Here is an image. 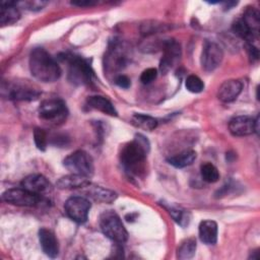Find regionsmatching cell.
Segmentation results:
<instances>
[{
	"label": "cell",
	"mask_w": 260,
	"mask_h": 260,
	"mask_svg": "<svg viewBox=\"0 0 260 260\" xmlns=\"http://www.w3.org/2000/svg\"><path fill=\"white\" fill-rule=\"evenodd\" d=\"M17 5H21L24 9L30 11H38L43 9V7L47 4L45 1H23V2H16Z\"/></svg>",
	"instance_id": "f546056e"
},
{
	"label": "cell",
	"mask_w": 260,
	"mask_h": 260,
	"mask_svg": "<svg viewBox=\"0 0 260 260\" xmlns=\"http://www.w3.org/2000/svg\"><path fill=\"white\" fill-rule=\"evenodd\" d=\"M31 75L42 82H54L61 76V68L56 60L43 48H35L29 55Z\"/></svg>",
	"instance_id": "6da1fadb"
},
{
	"label": "cell",
	"mask_w": 260,
	"mask_h": 260,
	"mask_svg": "<svg viewBox=\"0 0 260 260\" xmlns=\"http://www.w3.org/2000/svg\"><path fill=\"white\" fill-rule=\"evenodd\" d=\"M38 113L40 118L44 121L59 123L66 118L68 110L63 100L55 98L43 101L39 107Z\"/></svg>",
	"instance_id": "8992f818"
},
{
	"label": "cell",
	"mask_w": 260,
	"mask_h": 260,
	"mask_svg": "<svg viewBox=\"0 0 260 260\" xmlns=\"http://www.w3.org/2000/svg\"><path fill=\"white\" fill-rule=\"evenodd\" d=\"M64 167L72 174L90 177L93 174L92 157L84 150H75L63 160Z\"/></svg>",
	"instance_id": "5b68a950"
},
{
	"label": "cell",
	"mask_w": 260,
	"mask_h": 260,
	"mask_svg": "<svg viewBox=\"0 0 260 260\" xmlns=\"http://www.w3.org/2000/svg\"><path fill=\"white\" fill-rule=\"evenodd\" d=\"M100 226L104 235L115 243L122 244L127 241L128 233L119 217V215L112 211H105L100 216Z\"/></svg>",
	"instance_id": "277c9868"
},
{
	"label": "cell",
	"mask_w": 260,
	"mask_h": 260,
	"mask_svg": "<svg viewBox=\"0 0 260 260\" xmlns=\"http://www.w3.org/2000/svg\"><path fill=\"white\" fill-rule=\"evenodd\" d=\"M89 183H90V181H89L88 177L71 173L69 175L61 177L57 181L56 186L59 189L71 190V189H82Z\"/></svg>",
	"instance_id": "ac0fdd59"
},
{
	"label": "cell",
	"mask_w": 260,
	"mask_h": 260,
	"mask_svg": "<svg viewBox=\"0 0 260 260\" xmlns=\"http://www.w3.org/2000/svg\"><path fill=\"white\" fill-rule=\"evenodd\" d=\"M164 207L168 210V212L170 213V215L173 217V219L179 223L181 226H185L186 224H188L189 220H190V216H189V212L186 210H183L179 207L176 206H171V205H167V204H162Z\"/></svg>",
	"instance_id": "484cf974"
},
{
	"label": "cell",
	"mask_w": 260,
	"mask_h": 260,
	"mask_svg": "<svg viewBox=\"0 0 260 260\" xmlns=\"http://www.w3.org/2000/svg\"><path fill=\"white\" fill-rule=\"evenodd\" d=\"M223 58V52L221 48L214 42L205 41L201 53V65L202 68L211 72L215 70L221 63Z\"/></svg>",
	"instance_id": "30bf717a"
},
{
	"label": "cell",
	"mask_w": 260,
	"mask_h": 260,
	"mask_svg": "<svg viewBox=\"0 0 260 260\" xmlns=\"http://www.w3.org/2000/svg\"><path fill=\"white\" fill-rule=\"evenodd\" d=\"M131 123L137 127L141 128L143 130L151 131L156 128L157 126V120L149 115L145 114H134L131 118Z\"/></svg>",
	"instance_id": "603a6c76"
},
{
	"label": "cell",
	"mask_w": 260,
	"mask_h": 260,
	"mask_svg": "<svg viewBox=\"0 0 260 260\" xmlns=\"http://www.w3.org/2000/svg\"><path fill=\"white\" fill-rule=\"evenodd\" d=\"M246 48H247L249 57H250L253 61L258 60V58H259V51H258V49H257L252 43H247V44H246Z\"/></svg>",
	"instance_id": "d6a6232c"
},
{
	"label": "cell",
	"mask_w": 260,
	"mask_h": 260,
	"mask_svg": "<svg viewBox=\"0 0 260 260\" xmlns=\"http://www.w3.org/2000/svg\"><path fill=\"white\" fill-rule=\"evenodd\" d=\"M90 207L91 204L88 199L82 196H71L64 205L67 216L77 223H83L87 220Z\"/></svg>",
	"instance_id": "ba28073f"
},
{
	"label": "cell",
	"mask_w": 260,
	"mask_h": 260,
	"mask_svg": "<svg viewBox=\"0 0 260 260\" xmlns=\"http://www.w3.org/2000/svg\"><path fill=\"white\" fill-rule=\"evenodd\" d=\"M200 173L202 179L207 183H215L219 179L218 170L211 162H205L201 165Z\"/></svg>",
	"instance_id": "4316f807"
},
{
	"label": "cell",
	"mask_w": 260,
	"mask_h": 260,
	"mask_svg": "<svg viewBox=\"0 0 260 260\" xmlns=\"http://www.w3.org/2000/svg\"><path fill=\"white\" fill-rule=\"evenodd\" d=\"M186 88L193 93H199L204 89L203 81L196 75H189L185 81Z\"/></svg>",
	"instance_id": "83f0119b"
},
{
	"label": "cell",
	"mask_w": 260,
	"mask_h": 260,
	"mask_svg": "<svg viewBox=\"0 0 260 260\" xmlns=\"http://www.w3.org/2000/svg\"><path fill=\"white\" fill-rule=\"evenodd\" d=\"M242 19L248 25V27L253 32V35L256 38H258L259 25H260V14H259V11L255 7L249 6L244 11Z\"/></svg>",
	"instance_id": "7402d4cb"
},
{
	"label": "cell",
	"mask_w": 260,
	"mask_h": 260,
	"mask_svg": "<svg viewBox=\"0 0 260 260\" xmlns=\"http://www.w3.org/2000/svg\"><path fill=\"white\" fill-rule=\"evenodd\" d=\"M149 151V142L141 134H136L135 138L126 143L121 151V162L125 169L133 174H138L143 169V164Z\"/></svg>",
	"instance_id": "7a4b0ae2"
},
{
	"label": "cell",
	"mask_w": 260,
	"mask_h": 260,
	"mask_svg": "<svg viewBox=\"0 0 260 260\" xmlns=\"http://www.w3.org/2000/svg\"><path fill=\"white\" fill-rule=\"evenodd\" d=\"M88 197L103 203H112L117 199V193L101 186L89 183L81 189Z\"/></svg>",
	"instance_id": "2e32d148"
},
{
	"label": "cell",
	"mask_w": 260,
	"mask_h": 260,
	"mask_svg": "<svg viewBox=\"0 0 260 260\" xmlns=\"http://www.w3.org/2000/svg\"><path fill=\"white\" fill-rule=\"evenodd\" d=\"M196 156H197L196 151L190 149V150L182 151L176 155L170 156L168 158V161L173 167H175L177 169H182V168L192 165L193 161L196 159Z\"/></svg>",
	"instance_id": "44dd1931"
},
{
	"label": "cell",
	"mask_w": 260,
	"mask_h": 260,
	"mask_svg": "<svg viewBox=\"0 0 260 260\" xmlns=\"http://www.w3.org/2000/svg\"><path fill=\"white\" fill-rule=\"evenodd\" d=\"M233 31L240 38L244 39L247 43H252L255 39H257L253 32L250 30L248 25L242 18H238L232 25Z\"/></svg>",
	"instance_id": "d4e9b609"
},
{
	"label": "cell",
	"mask_w": 260,
	"mask_h": 260,
	"mask_svg": "<svg viewBox=\"0 0 260 260\" xmlns=\"http://www.w3.org/2000/svg\"><path fill=\"white\" fill-rule=\"evenodd\" d=\"M224 4V9H232L235 5H237L238 4V2H230V1H228V2H224L223 3Z\"/></svg>",
	"instance_id": "e575fe53"
},
{
	"label": "cell",
	"mask_w": 260,
	"mask_h": 260,
	"mask_svg": "<svg viewBox=\"0 0 260 260\" xmlns=\"http://www.w3.org/2000/svg\"><path fill=\"white\" fill-rule=\"evenodd\" d=\"M34 140H35V144L38 149H40L42 151L46 150L47 143H48V136L44 129L36 128L34 130Z\"/></svg>",
	"instance_id": "f1b7e54d"
},
{
	"label": "cell",
	"mask_w": 260,
	"mask_h": 260,
	"mask_svg": "<svg viewBox=\"0 0 260 260\" xmlns=\"http://www.w3.org/2000/svg\"><path fill=\"white\" fill-rule=\"evenodd\" d=\"M21 187L38 196H45L52 192V185L46 177L40 174H32L21 181Z\"/></svg>",
	"instance_id": "4fadbf2b"
},
{
	"label": "cell",
	"mask_w": 260,
	"mask_h": 260,
	"mask_svg": "<svg viewBox=\"0 0 260 260\" xmlns=\"http://www.w3.org/2000/svg\"><path fill=\"white\" fill-rule=\"evenodd\" d=\"M230 132L234 136H248L254 132L259 133V116L255 119L250 116L234 117L229 123Z\"/></svg>",
	"instance_id": "8fae6325"
},
{
	"label": "cell",
	"mask_w": 260,
	"mask_h": 260,
	"mask_svg": "<svg viewBox=\"0 0 260 260\" xmlns=\"http://www.w3.org/2000/svg\"><path fill=\"white\" fill-rule=\"evenodd\" d=\"M86 103H87V106L90 109L98 110V111L103 112V113H105L107 115H110V116H117V111L114 108L113 104L108 99H106L105 96L91 95V96L87 98Z\"/></svg>",
	"instance_id": "ffe728a7"
},
{
	"label": "cell",
	"mask_w": 260,
	"mask_h": 260,
	"mask_svg": "<svg viewBox=\"0 0 260 260\" xmlns=\"http://www.w3.org/2000/svg\"><path fill=\"white\" fill-rule=\"evenodd\" d=\"M243 89V83L238 79L225 80L217 90V98L223 103L235 101Z\"/></svg>",
	"instance_id": "9a60e30c"
},
{
	"label": "cell",
	"mask_w": 260,
	"mask_h": 260,
	"mask_svg": "<svg viewBox=\"0 0 260 260\" xmlns=\"http://www.w3.org/2000/svg\"><path fill=\"white\" fill-rule=\"evenodd\" d=\"M71 4L78 7H90L95 5L96 2L92 0H78V1H71Z\"/></svg>",
	"instance_id": "836d02e7"
},
{
	"label": "cell",
	"mask_w": 260,
	"mask_h": 260,
	"mask_svg": "<svg viewBox=\"0 0 260 260\" xmlns=\"http://www.w3.org/2000/svg\"><path fill=\"white\" fill-rule=\"evenodd\" d=\"M157 76V70L155 68H147L140 75V81L144 84L152 82Z\"/></svg>",
	"instance_id": "4dcf8cb0"
},
{
	"label": "cell",
	"mask_w": 260,
	"mask_h": 260,
	"mask_svg": "<svg viewBox=\"0 0 260 260\" xmlns=\"http://www.w3.org/2000/svg\"><path fill=\"white\" fill-rule=\"evenodd\" d=\"M68 63V79L75 85H86L92 82L93 71L87 59L77 55H65Z\"/></svg>",
	"instance_id": "3957f363"
},
{
	"label": "cell",
	"mask_w": 260,
	"mask_h": 260,
	"mask_svg": "<svg viewBox=\"0 0 260 260\" xmlns=\"http://www.w3.org/2000/svg\"><path fill=\"white\" fill-rule=\"evenodd\" d=\"M3 95L14 101H35L40 96V90L27 82H8L2 84Z\"/></svg>",
	"instance_id": "52a82bcc"
},
{
	"label": "cell",
	"mask_w": 260,
	"mask_h": 260,
	"mask_svg": "<svg viewBox=\"0 0 260 260\" xmlns=\"http://www.w3.org/2000/svg\"><path fill=\"white\" fill-rule=\"evenodd\" d=\"M199 238L207 245H213L217 241V224L213 220H202L199 224Z\"/></svg>",
	"instance_id": "d6986e66"
},
{
	"label": "cell",
	"mask_w": 260,
	"mask_h": 260,
	"mask_svg": "<svg viewBox=\"0 0 260 260\" xmlns=\"http://www.w3.org/2000/svg\"><path fill=\"white\" fill-rule=\"evenodd\" d=\"M2 200L13 205L32 207L39 205L42 202V197L21 187L8 189L5 192H3Z\"/></svg>",
	"instance_id": "9c48e42d"
},
{
	"label": "cell",
	"mask_w": 260,
	"mask_h": 260,
	"mask_svg": "<svg viewBox=\"0 0 260 260\" xmlns=\"http://www.w3.org/2000/svg\"><path fill=\"white\" fill-rule=\"evenodd\" d=\"M164 55L160 60L159 70L162 74L169 72V70L175 65L178 59L181 56V47L178 42L175 40L165 41L162 44Z\"/></svg>",
	"instance_id": "7c38bea8"
},
{
	"label": "cell",
	"mask_w": 260,
	"mask_h": 260,
	"mask_svg": "<svg viewBox=\"0 0 260 260\" xmlns=\"http://www.w3.org/2000/svg\"><path fill=\"white\" fill-rule=\"evenodd\" d=\"M196 240L194 238H189L184 240L177 251V257L182 260L190 259L195 255L196 252Z\"/></svg>",
	"instance_id": "cb8c5ba5"
},
{
	"label": "cell",
	"mask_w": 260,
	"mask_h": 260,
	"mask_svg": "<svg viewBox=\"0 0 260 260\" xmlns=\"http://www.w3.org/2000/svg\"><path fill=\"white\" fill-rule=\"evenodd\" d=\"M20 18V12L15 2L2 1L0 4V24L10 25Z\"/></svg>",
	"instance_id": "e0dca14e"
},
{
	"label": "cell",
	"mask_w": 260,
	"mask_h": 260,
	"mask_svg": "<svg viewBox=\"0 0 260 260\" xmlns=\"http://www.w3.org/2000/svg\"><path fill=\"white\" fill-rule=\"evenodd\" d=\"M115 83H116L119 87L127 89V88H129L130 85H131V80H130V78H129L128 76L123 75V74H120V75L116 76V78H115Z\"/></svg>",
	"instance_id": "1f68e13d"
},
{
	"label": "cell",
	"mask_w": 260,
	"mask_h": 260,
	"mask_svg": "<svg viewBox=\"0 0 260 260\" xmlns=\"http://www.w3.org/2000/svg\"><path fill=\"white\" fill-rule=\"evenodd\" d=\"M39 240L43 252L50 258H56L59 254V244L55 234L46 228L39 231Z\"/></svg>",
	"instance_id": "5bb4252c"
}]
</instances>
